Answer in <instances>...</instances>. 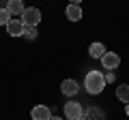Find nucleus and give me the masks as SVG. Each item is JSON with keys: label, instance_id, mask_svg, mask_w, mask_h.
<instances>
[{"label": "nucleus", "instance_id": "nucleus-2", "mask_svg": "<svg viewBox=\"0 0 129 120\" xmlns=\"http://www.w3.org/2000/svg\"><path fill=\"white\" fill-rule=\"evenodd\" d=\"M39 22H41V11L37 9V7H26L22 13V24L24 26H39Z\"/></svg>", "mask_w": 129, "mask_h": 120}, {"label": "nucleus", "instance_id": "nucleus-3", "mask_svg": "<svg viewBox=\"0 0 129 120\" xmlns=\"http://www.w3.org/2000/svg\"><path fill=\"white\" fill-rule=\"evenodd\" d=\"M84 116V107L80 101H69L64 103V118L67 120H80Z\"/></svg>", "mask_w": 129, "mask_h": 120}, {"label": "nucleus", "instance_id": "nucleus-6", "mask_svg": "<svg viewBox=\"0 0 129 120\" xmlns=\"http://www.w3.org/2000/svg\"><path fill=\"white\" fill-rule=\"evenodd\" d=\"M60 90H62V94H67V97H75L78 90H80V86H78L75 79H64V82L60 84Z\"/></svg>", "mask_w": 129, "mask_h": 120}, {"label": "nucleus", "instance_id": "nucleus-7", "mask_svg": "<svg viewBox=\"0 0 129 120\" xmlns=\"http://www.w3.org/2000/svg\"><path fill=\"white\" fill-rule=\"evenodd\" d=\"M7 32L11 34V37H22L24 34V24H22V19H11L9 24H7Z\"/></svg>", "mask_w": 129, "mask_h": 120}, {"label": "nucleus", "instance_id": "nucleus-11", "mask_svg": "<svg viewBox=\"0 0 129 120\" xmlns=\"http://www.w3.org/2000/svg\"><path fill=\"white\" fill-rule=\"evenodd\" d=\"M116 99L123 103H129V84H120L116 86Z\"/></svg>", "mask_w": 129, "mask_h": 120}, {"label": "nucleus", "instance_id": "nucleus-1", "mask_svg": "<svg viewBox=\"0 0 129 120\" xmlns=\"http://www.w3.org/2000/svg\"><path fill=\"white\" fill-rule=\"evenodd\" d=\"M84 88H86L88 94H101L103 88H106V75L97 69L88 71L86 77H84Z\"/></svg>", "mask_w": 129, "mask_h": 120}, {"label": "nucleus", "instance_id": "nucleus-16", "mask_svg": "<svg viewBox=\"0 0 129 120\" xmlns=\"http://www.w3.org/2000/svg\"><path fill=\"white\" fill-rule=\"evenodd\" d=\"M50 120H64V118H60V116H52Z\"/></svg>", "mask_w": 129, "mask_h": 120}, {"label": "nucleus", "instance_id": "nucleus-9", "mask_svg": "<svg viewBox=\"0 0 129 120\" xmlns=\"http://www.w3.org/2000/svg\"><path fill=\"white\" fill-rule=\"evenodd\" d=\"M64 13H67V19L69 22H80L82 19V7L80 5H69Z\"/></svg>", "mask_w": 129, "mask_h": 120}, {"label": "nucleus", "instance_id": "nucleus-15", "mask_svg": "<svg viewBox=\"0 0 129 120\" xmlns=\"http://www.w3.org/2000/svg\"><path fill=\"white\" fill-rule=\"evenodd\" d=\"M125 114L129 116V103H125Z\"/></svg>", "mask_w": 129, "mask_h": 120}, {"label": "nucleus", "instance_id": "nucleus-14", "mask_svg": "<svg viewBox=\"0 0 129 120\" xmlns=\"http://www.w3.org/2000/svg\"><path fill=\"white\" fill-rule=\"evenodd\" d=\"M114 82H116L114 71H108V73H106V84H114Z\"/></svg>", "mask_w": 129, "mask_h": 120}, {"label": "nucleus", "instance_id": "nucleus-13", "mask_svg": "<svg viewBox=\"0 0 129 120\" xmlns=\"http://www.w3.org/2000/svg\"><path fill=\"white\" fill-rule=\"evenodd\" d=\"M11 19L13 17H11V13L7 11V7H2V9H0V26H7Z\"/></svg>", "mask_w": 129, "mask_h": 120}, {"label": "nucleus", "instance_id": "nucleus-18", "mask_svg": "<svg viewBox=\"0 0 129 120\" xmlns=\"http://www.w3.org/2000/svg\"><path fill=\"white\" fill-rule=\"evenodd\" d=\"M80 120H86V118H84V116H82V118H80Z\"/></svg>", "mask_w": 129, "mask_h": 120}, {"label": "nucleus", "instance_id": "nucleus-5", "mask_svg": "<svg viewBox=\"0 0 129 120\" xmlns=\"http://www.w3.org/2000/svg\"><path fill=\"white\" fill-rule=\"evenodd\" d=\"M52 109L47 105H35L32 107V120H50Z\"/></svg>", "mask_w": 129, "mask_h": 120}, {"label": "nucleus", "instance_id": "nucleus-4", "mask_svg": "<svg viewBox=\"0 0 129 120\" xmlns=\"http://www.w3.org/2000/svg\"><path fill=\"white\" fill-rule=\"evenodd\" d=\"M120 65V56L116 54V51H106V54L101 56V67L106 71H116Z\"/></svg>", "mask_w": 129, "mask_h": 120}, {"label": "nucleus", "instance_id": "nucleus-17", "mask_svg": "<svg viewBox=\"0 0 129 120\" xmlns=\"http://www.w3.org/2000/svg\"><path fill=\"white\" fill-rule=\"evenodd\" d=\"M80 2H82V0H71V5H80Z\"/></svg>", "mask_w": 129, "mask_h": 120}, {"label": "nucleus", "instance_id": "nucleus-10", "mask_svg": "<svg viewBox=\"0 0 129 120\" xmlns=\"http://www.w3.org/2000/svg\"><path fill=\"white\" fill-rule=\"evenodd\" d=\"M103 54H106V45H103V43H92V45L88 47V56H90V58H99L101 60Z\"/></svg>", "mask_w": 129, "mask_h": 120}, {"label": "nucleus", "instance_id": "nucleus-12", "mask_svg": "<svg viewBox=\"0 0 129 120\" xmlns=\"http://www.w3.org/2000/svg\"><path fill=\"white\" fill-rule=\"evenodd\" d=\"M37 28H35V26H24V34H22V37L24 39H28V41H35V39H37Z\"/></svg>", "mask_w": 129, "mask_h": 120}, {"label": "nucleus", "instance_id": "nucleus-8", "mask_svg": "<svg viewBox=\"0 0 129 120\" xmlns=\"http://www.w3.org/2000/svg\"><path fill=\"white\" fill-rule=\"evenodd\" d=\"M24 0H7V11L11 13V17H15V15H22L24 13Z\"/></svg>", "mask_w": 129, "mask_h": 120}]
</instances>
